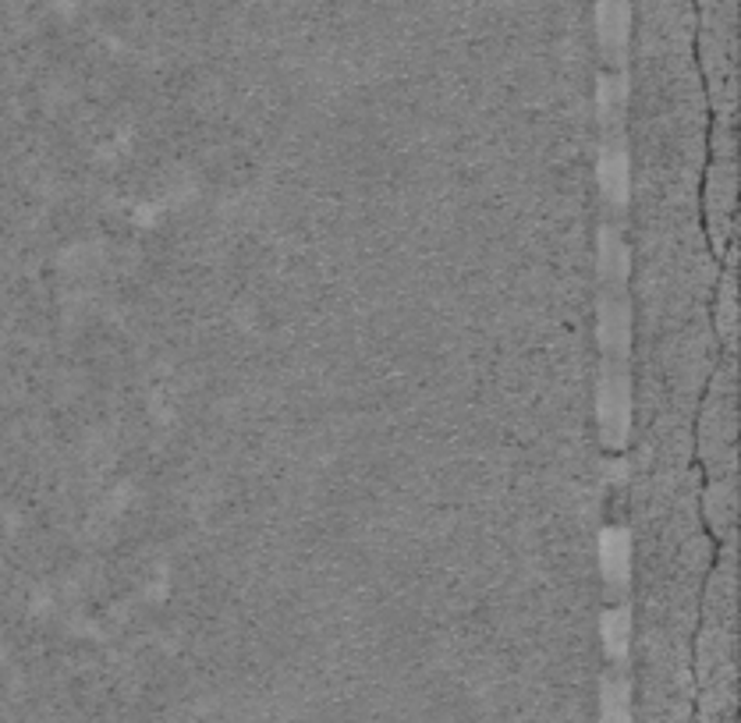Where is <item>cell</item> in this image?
<instances>
[{"label":"cell","mask_w":741,"mask_h":723,"mask_svg":"<svg viewBox=\"0 0 741 723\" xmlns=\"http://www.w3.org/2000/svg\"><path fill=\"white\" fill-rule=\"evenodd\" d=\"M600 440L607 448H621L628 433V383L625 377L603 372L600 380Z\"/></svg>","instance_id":"cell-1"},{"label":"cell","mask_w":741,"mask_h":723,"mask_svg":"<svg viewBox=\"0 0 741 723\" xmlns=\"http://www.w3.org/2000/svg\"><path fill=\"white\" fill-rule=\"evenodd\" d=\"M628 22H631L628 0H596V36L607 58L621 53L628 39Z\"/></svg>","instance_id":"cell-2"},{"label":"cell","mask_w":741,"mask_h":723,"mask_svg":"<svg viewBox=\"0 0 741 723\" xmlns=\"http://www.w3.org/2000/svg\"><path fill=\"white\" fill-rule=\"evenodd\" d=\"M600 567L610 586H625L628 581V536L625 532L610 528V532L600 539Z\"/></svg>","instance_id":"cell-3"},{"label":"cell","mask_w":741,"mask_h":723,"mask_svg":"<svg viewBox=\"0 0 741 723\" xmlns=\"http://www.w3.org/2000/svg\"><path fill=\"white\" fill-rule=\"evenodd\" d=\"M600 344L607 352H625L628 344V309L621 302H603L600 309Z\"/></svg>","instance_id":"cell-4"},{"label":"cell","mask_w":741,"mask_h":723,"mask_svg":"<svg viewBox=\"0 0 741 723\" xmlns=\"http://www.w3.org/2000/svg\"><path fill=\"white\" fill-rule=\"evenodd\" d=\"M600 185H603V192H607V199H614V203H625L628 199V167H625V152L621 149L603 152Z\"/></svg>","instance_id":"cell-5"},{"label":"cell","mask_w":741,"mask_h":723,"mask_svg":"<svg viewBox=\"0 0 741 723\" xmlns=\"http://www.w3.org/2000/svg\"><path fill=\"white\" fill-rule=\"evenodd\" d=\"M600 713L603 723H631V709H628V685L625 681H607L600 691Z\"/></svg>","instance_id":"cell-6"},{"label":"cell","mask_w":741,"mask_h":723,"mask_svg":"<svg viewBox=\"0 0 741 723\" xmlns=\"http://www.w3.org/2000/svg\"><path fill=\"white\" fill-rule=\"evenodd\" d=\"M625 270H628L625 245L617 242L614 231H603V238H600V273H603V281H621Z\"/></svg>","instance_id":"cell-7"},{"label":"cell","mask_w":741,"mask_h":723,"mask_svg":"<svg viewBox=\"0 0 741 723\" xmlns=\"http://www.w3.org/2000/svg\"><path fill=\"white\" fill-rule=\"evenodd\" d=\"M603 642H607V652L614 660L625 657V649H628V610H610V614L603 617Z\"/></svg>","instance_id":"cell-8"}]
</instances>
